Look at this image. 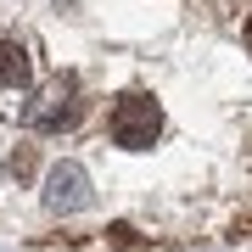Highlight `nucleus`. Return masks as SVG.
I'll use <instances>...</instances> for the list:
<instances>
[{
  "instance_id": "4",
  "label": "nucleus",
  "mask_w": 252,
  "mask_h": 252,
  "mask_svg": "<svg viewBox=\"0 0 252 252\" xmlns=\"http://www.w3.org/2000/svg\"><path fill=\"white\" fill-rule=\"evenodd\" d=\"M28 73H34V62H28V51L17 45V39H0V90H23Z\"/></svg>"
},
{
  "instance_id": "3",
  "label": "nucleus",
  "mask_w": 252,
  "mask_h": 252,
  "mask_svg": "<svg viewBox=\"0 0 252 252\" xmlns=\"http://www.w3.org/2000/svg\"><path fill=\"white\" fill-rule=\"evenodd\" d=\"M84 202H90V174H84L79 162H51V174H45V207L51 213H79Z\"/></svg>"
},
{
  "instance_id": "2",
  "label": "nucleus",
  "mask_w": 252,
  "mask_h": 252,
  "mask_svg": "<svg viewBox=\"0 0 252 252\" xmlns=\"http://www.w3.org/2000/svg\"><path fill=\"white\" fill-rule=\"evenodd\" d=\"M79 112H84V101H79V84H73V73H56L45 90L28 101V129H67Z\"/></svg>"
},
{
  "instance_id": "1",
  "label": "nucleus",
  "mask_w": 252,
  "mask_h": 252,
  "mask_svg": "<svg viewBox=\"0 0 252 252\" xmlns=\"http://www.w3.org/2000/svg\"><path fill=\"white\" fill-rule=\"evenodd\" d=\"M107 135H112V146H124V152H146V146H157V135H162V107L146 90L118 95Z\"/></svg>"
},
{
  "instance_id": "6",
  "label": "nucleus",
  "mask_w": 252,
  "mask_h": 252,
  "mask_svg": "<svg viewBox=\"0 0 252 252\" xmlns=\"http://www.w3.org/2000/svg\"><path fill=\"white\" fill-rule=\"evenodd\" d=\"M247 51H252V17H247Z\"/></svg>"
},
{
  "instance_id": "5",
  "label": "nucleus",
  "mask_w": 252,
  "mask_h": 252,
  "mask_svg": "<svg viewBox=\"0 0 252 252\" xmlns=\"http://www.w3.org/2000/svg\"><path fill=\"white\" fill-rule=\"evenodd\" d=\"M107 241H112V247H135V230H129V224H112Z\"/></svg>"
}]
</instances>
